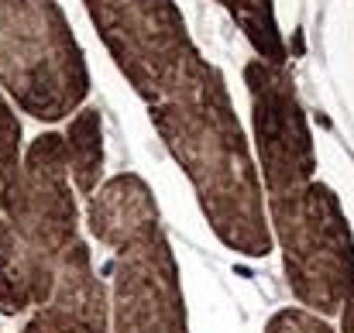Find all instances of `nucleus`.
Masks as SVG:
<instances>
[{"label":"nucleus","mask_w":354,"mask_h":333,"mask_svg":"<svg viewBox=\"0 0 354 333\" xmlns=\"http://www.w3.org/2000/svg\"><path fill=\"white\" fill-rule=\"evenodd\" d=\"M148 113L186 172L210 230L237 254L265 258L275 244L265 186L217 66L196 55Z\"/></svg>","instance_id":"nucleus-1"},{"label":"nucleus","mask_w":354,"mask_h":333,"mask_svg":"<svg viewBox=\"0 0 354 333\" xmlns=\"http://www.w3.org/2000/svg\"><path fill=\"white\" fill-rule=\"evenodd\" d=\"M76 200L62 134L31 141L21 169L0 165V313L48 303L76 244Z\"/></svg>","instance_id":"nucleus-2"},{"label":"nucleus","mask_w":354,"mask_h":333,"mask_svg":"<svg viewBox=\"0 0 354 333\" xmlns=\"http://www.w3.org/2000/svg\"><path fill=\"white\" fill-rule=\"evenodd\" d=\"M0 90L38 120H62L90 93V69L55 0H0Z\"/></svg>","instance_id":"nucleus-3"},{"label":"nucleus","mask_w":354,"mask_h":333,"mask_svg":"<svg viewBox=\"0 0 354 333\" xmlns=\"http://www.w3.org/2000/svg\"><path fill=\"white\" fill-rule=\"evenodd\" d=\"M124 79L151 107L200 55L172 0H83Z\"/></svg>","instance_id":"nucleus-4"},{"label":"nucleus","mask_w":354,"mask_h":333,"mask_svg":"<svg viewBox=\"0 0 354 333\" xmlns=\"http://www.w3.org/2000/svg\"><path fill=\"white\" fill-rule=\"evenodd\" d=\"M111 333H189L179 265L162 230L118 251Z\"/></svg>","instance_id":"nucleus-5"},{"label":"nucleus","mask_w":354,"mask_h":333,"mask_svg":"<svg viewBox=\"0 0 354 333\" xmlns=\"http://www.w3.org/2000/svg\"><path fill=\"white\" fill-rule=\"evenodd\" d=\"M21 333H111L107 285L97 278L83 240L69 247L48 303L38 306Z\"/></svg>","instance_id":"nucleus-6"},{"label":"nucleus","mask_w":354,"mask_h":333,"mask_svg":"<svg viewBox=\"0 0 354 333\" xmlns=\"http://www.w3.org/2000/svg\"><path fill=\"white\" fill-rule=\"evenodd\" d=\"M86 223H90V234L114 247L124 251L145 237H151L158 227V207H155V193L148 189V182L134 172H124L107 179L93 196H90V207H86Z\"/></svg>","instance_id":"nucleus-7"},{"label":"nucleus","mask_w":354,"mask_h":333,"mask_svg":"<svg viewBox=\"0 0 354 333\" xmlns=\"http://www.w3.org/2000/svg\"><path fill=\"white\" fill-rule=\"evenodd\" d=\"M66 162H69V175L76 182V189L83 196L97 193V182L104 175V131H100V111L97 107H83L69 120L66 134Z\"/></svg>","instance_id":"nucleus-8"},{"label":"nucleus","mask_w":354,"mask_h":333,"mask_svg":"<svg viewBox=\"0 0 354 333\" xmlns=\"http://www.w3.org/2000/svg\"><path fill=\"white\" fill-rule=\"evenodd\" d=\"M217 3L237 21V28L244 31V38L251 41L258 59L286 66L289 52H286L279 21H275V0H217Z\"/></svg>","instance_id":"nucleus-9"},{"label":"nucleus","mask_w":354,"mask_h":333,"mask_svg":"<svg viewBox=\"0 0 354 333\" xmlns=\"http://www.w3.org/2000/svg\"><path fill=\"white\" fill-rule=\"evenodd\" d=\"M265 333H334V330L327 327L324 316H317V313H310V310L289 306V310H279V313L268 320Z\"/></svg>","instance_id":"nucleus-10"},{"label":"nucleus","mask_w":354,"mask_h":333,"mask_svg":"<svg viewBox=\"0 0 354 333\" xmlns=\"http://www.w3.org/2000/svg\"><path fill=\"white\" fill-rule=\"evenodd\" d=\"M0 165L21 169V124L3 97H0Z\"/></svg>","instance_id":"nucleus-11"},{"label":"nucleus","mask_w":354,"mask_h":333,"mask_svg":"<svg viewBox=\"0 0 354 333\" xmlns=\"http://www.w3.org/2000/svg\"><path fill=\"white\" fill-rule=\"evenodd\" d=\"M341 333H354V285L344 299V306H341Z\"/></svg>","instance_id":"nucleus-12"}]
</instances>
